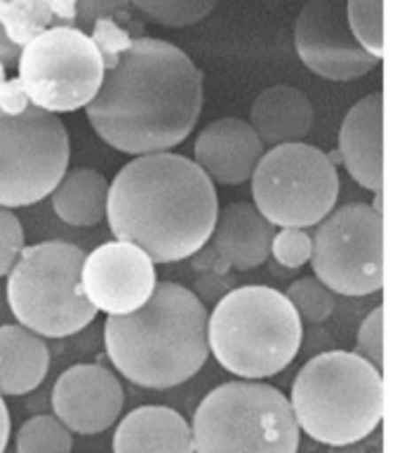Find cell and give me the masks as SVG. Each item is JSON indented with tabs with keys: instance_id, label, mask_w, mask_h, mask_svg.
<instances>
[{
	"instance_id": "1",
	"label": "cell",
	"mask_w": 402,
	"mask_h": 453,
	"mask_svg": "<svg viewBox=\"0 0 402 453\" xmlns=\"http://www.w3.org/2000/svg\"><path fill=\"white\" fill-rule=\"evenodd\" d=\"M85 111L111 149L135 157L167 153L203 113V71L177 45L135 35L104 57V81Z\"/></svg>"
},
{
	"instance_id": "2",
	"label": "cell",
	"mask_w": 402,
	"mask_h": 453,
	"mask_svg": "<svg viewBox=\"0 0 402 453\" xmlns=\"http://www.w3.org/2000/svg\"><path fill=\"white\" fill-rule=\"evenodd\" d=\"M217 214V186L191 157L170 150L136 156L109 181L111 233L153 264L191 258L210 242Z\"/></svg>"
},
{
	"instance_id": "3",
	"label": "cell",
	"mask_w": 402,
	"mask_h": 453,
	"mask_svg": "<svg viewBox=\"0 0 402 453\" xmlns=\"http://www.w3.org/2000/svg\"><path fill=\"white\" fill-rule=\"evenodd\" d=\"M210 311L189 287L158 282L135 312L109 315L106 355L123 379L149 390H170L191 380L210 357Z\"/></svg>"
},
{
	"instance_id": "4",
	"label": "cell",
	"mask_w": 402,
	"mask_h": 453,
	"mask_svg": "<svg viewBox=\"0 0 402 453\" xmlns=\"http://www.w3.org/2000/svg\"><path fill=\"white\" fill-rule=\"evenodd\" d=\"M383 373L358 352L329 350L301 366L292 383L299 433L328 447H351L375 433L383 418Z\"/></svg>"
},
{
	"instance_id": "5",
	"label": "cell",
	"mask_w": 402,
	"mask_h": 453,
	"mask_svg": "<svg viewBox=\"0 0 402 453\" xmlns=\"http://www.w3.org/2000/svg\"><path fill=\"white\" fill-rule=\"evenodd\" d=\"M304 322L282 291L247 284L226 291L207 318L210 355L243 380L271 379L292 365Z\"/></svg>"
},
{
	"instance_id": "6",
	"label": "cell",
	"mask_w": 402,
	"mask_h": 453,
	"mask_svg": "<svg viewBox=\"0 0 402 453\" xmlns=\"http://www.w3.org/2000/svg\"><path fill=\"white\" fill-rule=\"evenodd\" d=\"M191 426L193 453H297L290 399L261 380H231L205 395Z\"/></svg>"
},
{
	"instance_id": "7",
	"label": "cell",
	"mask_w": 402,
	"mask_h": 453,
	"mask_svg": "<svg viewBox=\"0 0 402 453\" xmlns=\"http://www.w3.org/2000/svg\"><path fill=\"white\" fill-rule=\"evenodd\" d=\"M85 251L48 240L24 247L7 273V305L24 329L41 339H66L92 325L97 311L81 289Z\"/></svg>"
},
{
	"instance_id": "8",
	"label": "cell",
	"mask_w": 402,
	"mask_h": 453,
	"mask_svg": "<svg viewBox=\"0 0 402 453\" xmlns=\"http://www.w3.org/2000/svg\"><path fill=\"white\" fill-rule=\"evenodd\" d=\"M250 181L254 207L280 228H313L339 200L335 160L304 142L267 150Z\"/></svg>"
},
{
	"instance_id": "9",
	"label": "cell",
	"mask_w": 402,
	"mask_h": 453,
	"mask_svg": "<svg viewBox=\"0 0 402 453\" xmlns=\"http://www.w3.org/2000/svg\"><path fill=\"white\" fill-rule=\"evenodd\" d=\"M17 82L28 104L45 113L85 109L104 81L97 42L73 27H52L21 48Z\"/></svg>"
},
{
	"instance_id": "10",
	"label": "cell",
	"mask_w": 402,
	"mask_h": 453,
	"mask_svg": "<svg viewBox=\"0 0 402 453\" xmlns=\"http://www.w3.org/2000/svg\"><path fill=\"white\" fill-rule=\"evenodd\" d=\"M71 142L59 115L28 104L0 111V207L17 210L45 200L68 170Z\"/></svg>"
},
{
	"instance_id": "11",
	"label": "cell",
	"mask_w": 402,
	"mask_h": 453,
	"mask_svg": "<svg viewBox=\"0 0 402 453\" xmlns=\"http://www.w3.org/2000/svg\"><path fill=\"white\" fill-rule=\"evenodd\" d=\"M315 280L332 294L369 296L383 287V217L365 203L344 204L318 224Z\"/></svg>"
},
{
	"instance_id": "12",
	"label": "cell",
	"mask_w": 402,
	"mask_h": 453,
	"mask_svg": "<svg viewBox=\"0 0 402 453\" xmlns=\"http://www.w3.org/2000/svg\"><path fill=\"white\" fill-rule=\"evenodd\" d=\"M294 48L304 66L335 82L362 78L382 61L355 41L346 19V0H308L294 24Z\"/></svg>"
},
{
	"instance_id": "13",
	"label": "cell",
	"mask_w": 402,
	"mask_h": 453,
	"mask_svg": "<svg viewBox=\"0 0 402 453\" xmlns=\"http://www.w3.org/2000/svg\"><path fill=\"white\" fill-rule=\"evenodd\" d=\"M156 284V264L123 240L97 247L82 261L81 289L97 312L128 315L139 311Z\"/></svg>"
},
{
	"instance_id": "14",
	"label": "cell",
	"mask_w": 402,
	"mask_h": 453,
	"mask_svg": "<svg viewBox=\"0 0 402 453\" xmlns=\"http://www.w3.org/2000/svg\"><path fill=\"white\" fill-rule=\"evenodd\" d=\"M125 406L123 383L102 365H73L52 388L55 418L75 434H99L116 426Z\"/></svg>"
},
{
	"instance_id": "15",
	"label": "cell",
	"mask_w": 402,
	"mask_h": 453,
	"mask_svg": "<svg viewBox=\"0 0 402 453\" xmlns=\"http://www.w3.org/2000/svg\"><path fill=\"white\" fill-rule=\"evenodd\" d=\"M267 146L252 125L240 118H219L205 125L193 143V163L212 183L240 186L252 179Z\"/></svg>"
},
{
	"instance_id": "16",
	"label": "cell",
	"mask_w": 402,
	"mask_h": 453,
	"mask_svg": "<svg viewBox=\"0 0 402 453\" xmlns=\"http://www.w3.org/2000/svg\"><path fill=\"white\" fill-rule=\"evenodd\" d=\"M339 156L360 188L383 190V95L372 92L353 104L339 129Z\"/></svg>"
},
{
	"instance_id": "17",
	"label": "cell",
	"mask_w": 402,
	"mask_h": 453,
	"mask_svg": "<svg viewBox=\"0 0 402 453\" xmlns=\"http://www.w3.org/2000/svg\"><path fill=\"white\" fill-rule=\"evenodd\" d=\"M275 226L261 217L252 203H231L219 210L210 244L228 268L252 271L271 257Z\"/></svg>"
},
{
	"instance_id": "18",
	"label": "cell",
	"mask_w": 402,
	"mask_h": 453,
	"mask_svg": "<svg viewBox=\"0 0 402 453\" xmlns=\"http://www.w3.org/2000/svg\"><path fill=\"white\" fill-rule=\"evenodd\" d=\"M113 453H193L191 426L170 406H139L118 423Z\"/></svg>"
},
{
	"instance_id": "19",
	"label": "cell",
	"mask_w": 402,
	"mask_h": 453,
	"mask_svg": "<svg viewBox=\"0 0 402 453\" xmlns=\"http://www.w3.org/2000/svg\"><path fill=\"white\" fill-rule=\"evenodd\" d=\"M247 122L264 146L299 143L313 129V104L292 85H273L254 99Z\"/></svg>"
},
{
	"instance_id": "20",
	"label": "cell",
	"mask_w": 402,
	"mask_h": 453,
	"mask_svg": "<svg viewBox=\"0 0 402 453\" xmlns=\"http://www.w3.org/2000/svg\"><path fill=\"white\" fill-rule=\"evenodd\" d=\"M50 372V348L38 334L21 325L0 326V395L34 393Z\"/></svg>"
},
{
	"instance_id": "21",
	"label": "cell",
	"mask_w": 402,
	"mask_h": 453,
	"mask_svg": "<svg viewBox=\"0 0 402 453\" xmlns=\"http://www.w3.org/2000/svg\"><path fill=\"white\" fill-rule=\"evenodd\" d=\"M50 200L59 221L73 228H92L106 219L109 179L89 167L66 170L50 193Z\"/></svg>"
},
{
	"instance_id": "22",
	"label": "cell",
	"mask_w": 402,
	"mask_h": 453,
	"mask_svg": "<svg viewBox=\"0 0 402 453\" xmlns=\"http://www.w3.org/2000/svg\"><path fill=\"white\" fill-rule=\"evenodd\" d=\"M75 0H0V24L19 48L52 27H73Z\"/></svg>"
},
{
	"instance_id": "23",
	"label": "cell",
	"mask_w": 402,
	"mask_h": 453,
	"mask_svg": "<svg viewBox=\"0 0 402 453\" xmlns=\"http://www.w3.org/2000/svg\"><path fill=\"white\" fill-rule=\"evenodd\" d=\"M219 0H130L143 19L167 28L193 27L217 7Z\"/></svg>"
},
{
	"instance_id": "24",
	"label": "cell",
	"mask_w": 402,
	"mask_h": 453,
	"mask_svg": "<svg viewBox=\"0 0 402 453\" xmlns=\"http://www.w3.org/2000/svg\"><path fill=\"white\" fill-rule=\"evenodd\" d=\"M73 434L48 413L28 418L17 433V453H71Z\"/></svg>"
},
{
	"instance_id": "25",
	"label": "cell",
	"mask_w": 402,
	"mask_h": 453,
	"mask_svg": "<svg viewBox=\"0 0 402 453\" xmlns=\"http://www.w3.org/2000/svg\"><path fill=\"white\" fill-rule=\"evenodd\" d=\"M106 27H132L139 31L132 17L130 0H75L73 28L85 35H92Z\"/></svg>"
},
{
	"instance_id": "26",
	"label": "cell",
	"mask_w": 402,
	"mask_h": 453,
	"mask_svg": "<svg viewBox=\"0 0 402 453\" xmlns=\"http://www.w3.org/2000/svg\"><path fill=\"white\" fill-rule=\"evenodd\" d=\"M346 19L360 48L383 59V0H346Z\"/></svg>"
},
{
	"instance_id": "27",
	"label": "cell",
	"mask_w": 402,
	"mask_h": 453,
	"mask_svg": "<svg viewBox=\"0 0 402 453\" xmlns=\"http://www.w3.org/2000/svg\"><path fill=\"white\" fill-rule=\"evenodd\" d=\"M287 301L292 303L301 322L306 325H321L335 312V294L315 278L294 280L285 291Z\"/></svg>"
},
{
	"instance_id": "28",
	"label": "cell",
	"mask_w": 402,
	"mask_h": 453,
	"mask_svg": "<svg viewBox=\"0 0 402 453\" xmlns=\"http://www.w3.org/2000/svg\"><path fill=\"white\" fill-rule=\"evenodd\" d=\"M271 254L280 265H285L290 271L304 268L311 264V257H313V237L304 228H280L273 235Z\"/></svg>"
},
{
	"instance_id": "29",
	"label": "cell",
	"mask_w": 402,
	"mask_h": 453,
	"mask_svg": "<svg viewBox=\"0 0 402 453\" xmlns=\"http://www.w3.org/2000/svg\"><path fill=\"white\" fill-rule=\"evenodd\" d=\"M24 228L12 210L0 207V278H5L24 250Z\"/></svg>"
},
{
	"instance_id": "30",
	"label": "cell",
	"mask_w": 402,
	"mask_h": 453,
	"mask_svg": "<svg viewBox=\"0 0 402 453\" xmlns=\"http://www.w3.org/2000/svg\"><path fill=\"white\" fill-rule=\"evenodd\" d=\"M358 355L383 372V308L376 305L358 329Z\"/></svg>"
},
{
	"instance_id": "31",
	"label": "cell",
	"mask_w": 402,
	"mask_h": 453,
	"mask_svg": "<svg viewBox=\"0 0 402 453\" xmlns=\"http://www.w3.org/2000/svg\"><path fill=\"white\" fill-rule=\"evenodd\" d=\"M27 106L28 99L21 92L17 78L7 81V71L0 64V111H5V113H21Z\"/></svg>"
},
{
	"instance_id": "32",
	"label": "cell",
	"mask_w": 402,
	"mask_h": 453,
	"mask_svg": "<svg viewBox=\"0 0 402 453\" xmlns=\"http://www.w3.org/2000/svg\"><path fill=\"white\" fill-rule=\"evenodd\" d=\"M193 257H196L193 258V265H196L198 271H207L210 275H226V273L231 271V268H228V264H226L224 258L219 257L210 242L205 244V247H200V250L196 251Z\"/></svg>"
},
{
	"instance_id": "33",
	"label": "cell",
	"mask_w": 402,
	"mask_h": 453,
	"mask_svg": "<svg viewBox=\"0 0 402 453\" xmlns=\"http://www.w3.org/2000/svg\"><path fill=\"white\" fill-rule=\"evenodd\" d=\"M19 55H21V48L17 45V42L7 35L5 27L0 24V64H3V68H14L17 66V61H19Z\"/></svg>"
},
{
	"instance_id": "34",
	"label": "cell",
	"mask_w": 402,
	"mask_h": 453,
	"mask_svg": "<svg viewBox=\"0 0 402 453\" xmlns=\"http://www.w3.org/2000/svg\"><path fill=\"white\" fill-rule=\"evenodd\" d=\"M10 430H12L10 409H7V404H5V397L0 395V453H5L7 441H10Z\"/></svg>"
},
{
	"instance_id": "35",
	"label": "cell",
	"mask_w": 402,
	"mask_h": 453,
	"mask_svg": "<svg viewBox=\"0 0 402 453\" xmlns=\"http://www.w3.org/2000/svg\"><path fill=\"white\" fill-rule=\"evenodd\" d=\"M382 203H383V196H382V193H375V203L369 204V207H372V210L379 211V214H382Z\"/></svg>"
}]
</instances>
